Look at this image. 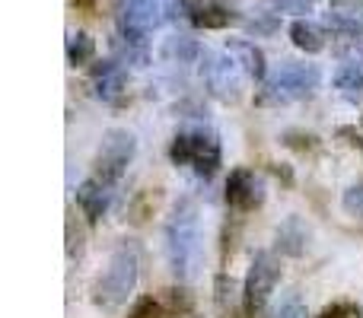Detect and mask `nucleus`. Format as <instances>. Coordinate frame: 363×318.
<instances>
[{
    "mask_svg": "<svg viewBox=\"0 0 363 318\" xmlns=\"http://www.w3.org/2000/svg\"><path fill=\"white\" fill-rule=\"evenodd\" d=\"M163 245H166V261L169 271L179 280H191L201 268L204 258V245H201V220L194 200H179L172 207L169 220L163 229Z\"/></svg>",
    "mask_w": 363,
    "mask_h": 318,
    "instance_id": "obj_1",
    "label": "nucleus"
},
{
    "mask_svg": "<svg viewBox=\"0 0 363 318\" xmlns=\"http://www.w3.org/2000/svg\"><path fill=\"white\" fill-rule=\"evenodd\" d=\"M134 287H138V251L131 245H121V249L112 251L102 277L96 280L93 300L102 309H118L131 300Z\"/></svg>",
    "mask_w": 363,
    "mask_h": 318,
    "instance_id": "obj_2",
    "label": "nucleus"
},
{
    "mask_svg": "<svg viewBox=\"0 0 363 318\" xmlns=\"http://www.w3.org/2000/svg\"><path fill=\"white\" fill-rule=\"evenodd\" d=\"M322 74L315 64H300V61H284L274 74L264 80L258 102L262 106H287V102L306 99L315 86H319Z\"/></svg>",
    "mask_w": 363,
    "mask_h": 318,
    "instance_id": "obj_3",
    "label": "nucleus"
},
{
    "mask_svg": "<svg viewBox=\"0 0 363 318\" xmlns=\"http://www.w3.org/2000/svg\"><path fill=\"white\" fill-rule=\"evenodd\" d=\"M166 19L163 0H118V32L128 42V55L134 61H147V35Z\"/></svg>",
    "mask_w": 363,
    "mask_h": 318,
    "instance_id": "obj_4",
    "label": "nucleus"
},
{
    "mask_svg": "<svg viewBox=\"0 0 363 318\" xmlns=\"http://www.w3.org/2000/svg\"><path fill=\"white\" fill-rule=\"evenodd\" d=\"M169 159L176 166H188L201 175V178H211L220 169V144L213 134L204 131H182L176 134L169 147Z\"/></svg>",
    "mask_w": 363,
    "mask_h": 318,
    "instance_id": "obj_5",
    "label": "nucleus"
},
{
    "mask_svg": "<svg viewBox=\"0 0 363 318\" xmlns=\"http://www.w3.org/2000/svg\"><path fill=\"white\" fill-rule=\"evenodd\" d=\"M134 150H138V140H134L131 131H125V127L106 131L99 153H96V178H102L106 185L115 188L121 181V175L128 172V166H131Z\"/></svg>",
    "mask_w": 363,
    "mask_h": 318,
    "instance_id": "obj_6",
    "label": "nucleus"
},
{
    "mask_svg": "<svg viewBox=\"0 0 363 318\" xmlns=\"http://www.w3.org/2000/svg\"><path fill=\"white\" fill-rule=\"evenodd\" d=\"M277 280H281V261H277L271 251H258V255L252 258V268L242 283L245 315H258L268 306L271 293L277 290Z\"/></svg>",
    "mask_w": 363,
    "mask_h": 318,
    "instance_id": "obj_7",
    "label": "nucleus"
},
{
    "mask_svg": "<svg viewBox=\"0 0 363 318\" xmlns=\"http://www.w3.org/2000/svg\"><path fill=\"white\" fill-rule=\"evenodd\" d=\"M239 64L236 57L226 51V55H204V67H201V74H204L207 80V89H211L217 99L223 102H236L239 99Z\"/></svg>",
    "mask_w": 363,
    "mask_h": 318,
    "instance_id": "obj_8",
    "label": "nucleus"
},
{
    "mask_svg": "<svg viewBox=\"0 0 363 318\" xmlns=\"http://www.w3.org/2000/svg\"><path fill=\"white\" fill-rule=\"evenodd\" d=\"M264 200V181L258 178L252 169H233L230 178H226V204L233 210H255Z\"/></svg>",
    "mask_w": 363,
    "mask_h": 318,
    "instance_id": "obj_9",
    "label": "nucleus"
},
{
    "mask_svg": "<svg viewBox=\"0 0 363 318\" xmlns=\"http://www.w3.org/2000/svg\"><path fill=\"white\" fill-rule=\"evenodd\" d=\"M108 200H112V185H106V181L96 178V175L77 188V207H80V213L89 223H96V220L108 210Z\"/></svg>",
    "mask_w": 363,
    "mask_h": 318,
    "instance_id": "obj_10",
    "label": "nucleus"
},
{
    "mask_svg": "<svg viewBox=\"0 0 363 318\" xmlns=\"http://www.w3.org/2000/svg\"><path fill=\"white\" fill-rule=\"evenodd\" d=\"M93 76H96V96L102 102H118L121 93H125V70H121L118 61H102L99 67H93Z\"/></svg>",
    "mask_w": 363,
    "mask_h": 318,
    "instance_id": "obj_11",
    "label": "nucleus"
},
{
    "mask_svg": "<svg viewBox=\"0 0 363 318\" xmlns=\"http://www.w3.org/2000/svg\"><path fill=\"white\" fill-rule=\"evenodd\" d=\"M226 51L236 57V64L242 67V74H249L252 80H268V64H264V51L258 48L255 42H242V38H236V42L226 45Z\"/></svg>",
    "mask_w": 363,
    "mask_h": 318,
    "instance_id": "obj_12",
    "label": "nucleus"
},
{
    "mask_svg": "<svg viewBox=\"0 0 363 318\" xmlns=\"http://www.w3.org/2000/svg\"><path fill=\"white\" fill-rule=\"evenodd\" d=\"M332 83L345 102H351V106H360L363 102V67L360 64H341V67L335 70Z\"/></svg>",
    "mask_w": 363,
    "mask_h": 318,
    "instance_id": "obj_13",
    "label": "nucleus"
},
{
    "mask_svg": "<svg viewBox=\"0 0 363 318\" xmlns=\"http://www.w3.org/2000/svg\"><path fill=\"white\" fill-rule=\"evenodd\" d=\"M188 19H191L198 29H226V25L236 23L233 10L220 4H191L188 6Z\"/></svg>",
    "mask_w": 363,
    "mask_h": 318,
    "instance_id": "obj_14",
    "label": "nucleus"
},
{
    "mask_svg": "<svg viewBox=\"0 0 363 318\" xmlns=\"http://www.w3.org/2000/svg\"><path fill=\"white\" fill-rule=\"evenodd\" d=\"M325 23H328V29L341 38H351V42H360L363 38V13H357V6H354V10L335 6L325 16Z\"/></svg>",
    "mask_w": 363,
    "mask_h": 318,
    "instance_id": "obj_15",
    "label": "nucleus"
},
{
    "mask_svg": "<svg viewBox=\"0 0 363 318\" xmlns=\"http://www.w3.org/2000/svg\"><path fill=\"white\" fill-rule=\"evenodd\" d=\"M290 42L300 51H306V55H319V51L325 48L322 29L315 23H309V19H294V23H290Z\"/></svg>",
    "mask_w": 363,
    "mask_h": 318,
    "instance_id": "obj_16",
    "label": "nucleus"
},
{
    "mask_svg": "<svg viewBox=\"0 0 363 318\" xmlns=\"http://www.w3.org/2000/svg\"><path fill=\"white\" fill-rule=\"evenodd\" d=\"M306 239H309L306 226H303L296 217H290L287 223L277 229V245H281L287 255H303V249H306Z\"/></svg>",
    "mask_w": 363,
    "mask_h": 318,
    "instance_id": "obj_17",
    "label": "nucleus"
},
{
    "mask_svg": "<svg viewBox=\"0 0 363 318\" xmlns=\"http://www.w3.org/2000/svg\"><path fill=\"white\" fill-rule=\"evenodd\" d=\"M96 55V42L86 35V32H70L67 35V61L74 64V67H83V64H89Z\"/></svg>",
    "mask_w": 363,
    "mask_h": 318,
    "instance_id": "obj_18",
    "label": "nucleus"
},
{
    "mask_svg": "<svg viewBox=\"0 0 363 318\" xmlns=\"http://www.w3.org/2000/svg\"><path fill=\"white\" fill-rule=\"evenodd\" d=\"M341 207H345L351 217L363 220V178L357 181V185H351V188L345 191V198H341Z\"/></svg>",
    "mask_w": 363,
    "mask_h": 318,
    "instance_id": "obj_19",
    "label": "nucleus"
},
{
    "mask_svg": "<svg viewBox=\"0 0 363 318\" xmlns=\"http://www.w3.org/2000/svg\"><path fill=\"white\" fill-rule=\"evenodd\" d=\"M233 302H236V283L226 274H220L217 277V306L226 312V309H233Z\"/></svg>",
    "mask_w": 363,
    "mask_h": 318,
    "instance_id": "obj_20",
    "label": "nucleus"
},
{
    "mask_svg": "<svg viewBox=\"0 0 363 318\" xmlns=\"http://www.w3.org/2000/svg\"><path fill=\"white\" fill-rule=\"evenodd\" d=\"M274 318H309V309H306V302H303L300 296H287Z\"/></svg>",
    "mask_w": 363,
    "mask_h": 318,
    "instance_id": "obj_21",
    "label": "nucleus"
},
{
    "mask_svg": "<svg viewBox=\"0 0 363 318\" xmlns=\"http://www.w3.org/2000/svg\"><path fill=\"white\" fill-rule=\"evenodd\" d=\"M131 318H169V315H166V309L160 306L157 300H140L138 306H134Z\"/></svg>",
    "mask_w": 363,
    "mask_h": 318,
    "instance_id": "obj_22",
    "label": "nucleus"
},
{
    "mask_svg": "<svg viewBox=\"0 0 363 318\" xmlns=\"http://www.w3.org/2000/svg\"><path fill=\"white\" fill-rule=\"evenodd\" d=\"M322 318H363V315H360V309L354 306V302H335L332 309L322 312Z\"/></svg>",
    "mask_w": 363,
    "mask_h": 318,
    "instance_id": "obj_23",
    "label": "nucleus"
},
{
    "mask_svg": "<svg viewBox=\"0 0 363 318\" xmlns=\"http://www.w3.org/2000/svg\"><path fill=\"white\" fill-rule=\"evenodd\" d=\"M313 6V0H277L274 10L277 13H306Z\"/></svg>",
    "mask_w": 363,
    "mask_h": 318,
    "instance_id": "obj_24",
    "label": "nucleus"
},
{
    "mask_svg": "<svg viewBox=\"0 0 363 318\" xmlns=\"http://www.w3.org/2000/svg\"><path fill=\"white\" fill-rule=\"evenodd\" d=\"M70 4H74V6H80V10H89V6H93L96 0H70Z\"/></svg>",
    "mask_w": 363,
    "mask_h": 318,
    "instance_id": "obj_25",
    "label": "nucleus"
},
{
    "mask_svg": "<svg viewBox=\"0 0 363 318\" xmlns=\"http://www.w3.org/2000/svg\"><path fill=\"white\" fill-rule=\"evenodd\" d=\"M230 318H239V315H230Z\"/></svg>",
    "mask_w": 363,
    "mask_h": 318,
    "instance_id": "obj_26",
    "label": "nucleus"
}]
</instances>
